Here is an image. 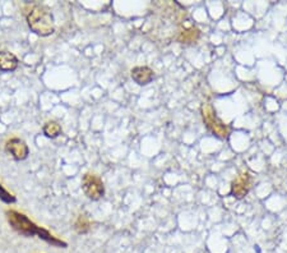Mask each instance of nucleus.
I'll return each mask as SVG.
<instances>
[{
    "mask_svg": "<svg viewBox=\"0 0 287 253\" xmlns=\"http://www.w3.org/2000/svg\"><path fill=\"white\" fill-rule=\"evenodd\" d=\"M74 228H75V230H77V233H79V234L88 233L91 229V223H90V220H88L87 216L79 215V218H78L77 221H75Z\"/></svg>",
    "mask_w": 287,
    "mask_h": 253,
    "instance_id": "nucleus-11",
    "label": "nucleus"
},
{
    "mask_svg": "<svg viewBox=\"0 0 287 253\" xmlns=\"http://www.w3.org/2000/svg\"><path fill=\"white\" fill-rule=\"evenodd\" d=\"M252 177L248 173H242L237 176L231 183V194L237 200H241L249 193L252 188Z\"/></svg>",
    "mask_w": 287,
    "mask_h": 253,
    "instance_id": "nucleus-5",
    "label": "nucleus"
},
{
    "mask_svg": "<svg viewBox=\"0 0 287 253\" xmlns=\"http://www.w3.org/2000/svg\"><path fill=\"white\" fill-rule=\"evenodd\" d=\"M7 220L9 223V225L17 231L18 234L25 237H33L38 236L41 231V226L36 225L33 221H31L25 213H20L18 211L14 210H8L7 211Z\"/></svg>",
    "mask_w": 287,
    "mask_h": 253,
    "instance_id": "nucleus-2",
    "label": "nucleus"
},
{
    "mask_svg": "<svg viewBox=\"0 0 287 253\" xmlns=\"http://www.w3.org/2000/svg\"><path fill=\"white\" fill-rule=\"evenodd\" d=\"M0 201H3L4 203H14L17 202V198L0 184Z\"/></svg>",
    "mask_w": 287,
    "mask_h": 253,
    "instance_id": "nucleus-12",
    "label": "nucleus"
},
{
    "mask_svg": "<svg viewBox=\"0 0 287 253\" xmlns=\"http://www.w3.org/2000/svg\"><path fill=\"white\" fill-rule=\"evenodd\" d=\"M27 23L31 31L41 37L53 35L55 31L53 13H51L50 8H48L46 5H35L32 10L28 13Z\"/></svg>",
    "mask_w": 287,
    "mask_h": 253,
    "instance_id": "nucleus-1",
    "label": "nucleus"
},
{
    "mask_svg": "<svg viewBox=\"0 0 287 253\" xmlns=\"http://www.w3.org/2000/svg\"><path fill=\"white\" fill-rule=\"evenodd\" d=\"M82 189L85 194L92 201L101 200L105 194V187H104L101 178L91 173L85 174V177H83Z\"/></svg>",
    "mask_w": 287,
    "mask_h": 253,
    "instance_id": "nucleus-4",
    "label": "nucleus"
},
{
    "mask_svg": "<svg viewBox=\"0 0 287 253\" xmlns=\"http://www.w3.org/2000/svg\"><path fill=\"white\" fill-rule=\"evenodd\" d=\"M44 134L48 138H56L61 133V127L56 122H48L43 128Z\"/></svg>",
    "mask_w": 287,
    "mask_h": 253,
    "instance_id": "nucleus-10",
    "label": "nucleus"
},
{
    "mask_svg": "<svg viewBox=\"0 0 287 253\" xmlns=\"http://www.w3.org/2000/svg\"><path fill=\"white\" fill-rule=\"evenodd\" d=\"M18 59L10 51H0V70L2 72H13L17 69Z\"/></svg>",
    "mask_w": 287,
    "mask_h": 253,
    "instance_id": "nucleus-8",
    "label": "nucleus"
},
{
    "mask_svg": "<svg viewBox=\"0 0 287 253\" xmlns=\"http://www.w3.org/2000/svg\"><path fill=\"white\" fill-rule=\"evenodd\" d=\"M202 115L203 121H204L206 126L208 129L213 133L215 135H217L218 138H226L229 135V128L228 126L222 123L220 119L216 116V113L213 111L212 106L210 104H206L202 106Z\"/></svg>",
    "mask_w": 287,
    "mask_h": 253,
    "instance_id": "nucleus-3",
    "label": "nucleus"
},
{
    "mask_svg": "<svg viewBox=\"0 0 287 253\" xmlns=\"http://www.w3.org/2000/svg\"><path fill=\"white\" fill-rule=\"evenodd\" d=\"M199 38V30L195 27H190L180 32L179 41L182 44H193Z\"/></svg>",
    "mask_w": 287,
    "mask_h": 253,
    "instance_id": "nucleus-9",
    "label": "nucleus"
},
{
    "mask_svg": "<svg viewBox=\"0 0 287 253\" xmlns=\"http://www.w3.org/2000/svg\"><path fill=\"white\" fill-rule=\"evenodd\" d=\"M8 152L13 156V159L17 161L26 160L28 158V153H30V148H28L27 143L25 142L20 138H12L7 142L5 145Z\"/></svg>",
    "mask_w": 287,
    "mask_h": 253,
    "instance_id": "nucleus-6",
    "label": "nucleus"
},
{
    "mask_svg": "<svg viewBox=\"0 0 287 253\" xmlns=\"http://www.w3.org/2000/svg\"><path fill=\"white\" fill-rule=\"evenodd\" d=\"M153 77H155L153 70L148 67H135L132 69L133 81L139 86H145L152 82Z\"/></svg>",
    "mask_w": 287,
    "mask_h": 253,
    "instance_id": "nucleus-7",
    "label": "nucleus"
}]
</instances>
